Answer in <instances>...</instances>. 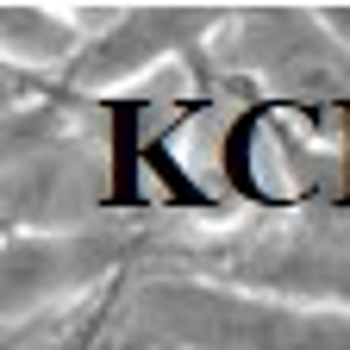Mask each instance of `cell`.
I'll list each match as a JSON object with an SVG mask.
<instances>
[{
	"instance_id": "obj_3",
	"label": "cell",
	"mask_w": 350,
	"mask_h": 350,
	"mask_svg": "<svg viewBox=\"0 0 350 350\" xmlns=\"http://www.w3.org/2000/svg\"><path fill=\"white\" fill-rule=\"evenodd\" d=\"M100 250L75 232H19L7 238V319H25L31 306L75 294L81 282L100 275Z\"/></svg>"
},
{
	"instance_id": "obj_2",
	"label": "cell",
	"mask_w": 350,
	"mask_h": 350,
	"mask_svg": "<svg viewBox=\"0 0 350 350\" xmlns=\"http://www.w3.org/2000/svg\"><path fill=\"white\" fill-rule=\"evenodd\" d=\"M213 25H219V13H200V7H131V13H113V25L100 38H88V51H81V63L69 75L81 88H119L131 75H150L175 51L200 44Z\"/></svg>"
},
{
	"instance_id": "obj_1",
	"label": "cell",
	"mask_w": 350,
	"mask_h": 350,
	"mask_svg": "<svg viewBox=\"0 0 350 350\" xmlns=\"http://www.w3.org/2000/svg\"><path fill=\"white\" fill-rule=\"evenodd\" d=\"M163 325L182 350H350V313L244 288H194L169 282L157 300Z\"/></svg>"
},
{
	"instance_id": "obj_4",
	"label": "cell",
	"mask_w": 350,
	"mask_h": 350,
	"mask_svg": "<svg viewBox=\"0 0 350 350\" xmlns=\"http://www.w3.org/2000/svg\"><path fill=\"white\" fill-rule=\"evenodd\" d=\"M0 31H7V63L19 69H75L88 51V31L75 25L69 7L19 0V7H0Z\"/></svg>"
}]
</instances>
